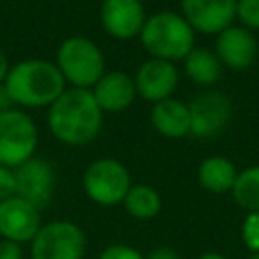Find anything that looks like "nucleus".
Listing matches in <instances>:
<instances>
[{"label":"nucleus","mask_w":259,"mask_h":259,"mask_svg":"<svg viewBox=\"0 0 259 259\" xmlns=\"http://www.w3.org/2000/svg\"><path fill=\"white\" fill-rule=\"evenodd\" d=\"M247 259H259V251H257V253H251Z\"/></svg>","instance_id":"nucleus-30"},{"label":"nucleus","mask_w":259,"mask_h":259,"mask_svg":"<svg viewBox=\"0 0 259 259\" xmlns=\"http://www.w3.org/2000/svg\"><path fill=\"white\" fill-rule=\"evenodd\" d=\"M182 16L194 32L219 34L237 18V0H180Z\"/></svg>","instance_id":"nucleus-12"},{"label":"nucleus","mask_w":259,"mask_h":259,"mask_svg":"<svg viewBox=\"0 0 259 259\" xmlns=\"http://www.w3.org/2000/svg\"><path fill=\"white\" fill-rule=\"evenodd\" d=\"M4 85L14 103L24 109L49 107L67 89L61 71L47 59H24L10 65Z\"/></svg>","instance_id":"nucleus-2"},{"label":"nucleus","mask_w":259,"mask_h":259,"mask_svg":"<svg viewBox=\"0 0 259 259\" xmlns=\"http://www.w3.org/2000/svg\"><path fill=\"white\" fill-rule=\"evenodd\" d=\"M146 18L148 16L142 0H101V26L109 36L117 40H130L134 36H140Z\"/></svg>","instance_id":"nucleus-10"},{"label":"nucleus","mask_w":259,"mask_h":259,"mask_svg":"<svg viewBox=\"0 0 259 259\" xmlns=\"http://www.w3.org/2000/svg\"><path fill=\"white\" fill-rule=\"evenodd\" d=\"M91 93L103 113L125 111L136 99V83L125 71H105L101 79L91 87Z\"/></svg>","instance_id":"nucleus-15"},{"label":"nucleus","mask_w":259,"mask_h":259,"mask_svg":"<svg viewBox=\"0 0 259 259\" xmlns=\"http://www.w3.org/2000/svg\"><path fill=\"white\" fill-rule=\"evenodd\" d=\"M237 18L249 30H259V0H237Z\"/></svg>","instance_id":"nucleus-22"},{"label":"nucleus","mask_w":259,"mask_h":259,"mask_svg":"<svg viewBox=\"0 0 259 259\" xmlns=\"http://www.w3.org/2000/svg\"><path fill=\"white\" fill-rule=\"evenodd\" d=\"M237 166L233 160L225 156H210L200 162L198 166V182L204 190L212 194H225L231 192L235 180H237Z\"/></svg>","instance_id":"nucleus-17"},{"label":"nucleus","mask_w":259,"mask_h":259,"mask_svg":"<svg viewBox=\"0 0 259 259\" xmlns=\"http://www.w3.org/2000/svg\"><path fill=\"white\" fill-rule=\"evenodd\" d=\"M8 71H10V63H8V57H6L4 49L0 47V83H4V79H6Z\"/></svg>","instance_id":"nucleus-28"},{"label":"nucleus","mask_w":259,"mask_h":259,"mask_svg":"<svg viewBox=\"0 0 259 259\" xmlns=\"http://www.w3.org/2000/svg\"><path fill=\"white\" fill-rule=\"evenodd\" d=\"M241 237L249 251H259V212H247L241 225Z\"/></svg>","instance_id":"nucleus-21"},{"label":"nucleus","mask_w":259,"mask_h":259,"mask_svg":"<svg viewBox=\"0 0 259 259\" xmlns=\"http://www.w3.org/2000/svg\"><path fill=\"white\" fill-rule=\"evenodd\" d=\"M16 186H14V170L8 166L0 164V202L14 196Z\"/></svg>","instance_id":"nucleus-24"},{"label":"nucleus","mask_w":259,"mask_h":259,"mask_svg":"<svg viewBox=\"0 0 259 259\" xmlns=\"http://www.w3.org/2000/svg\"><path fill=\"white\" fill-rule=\"evenodd\" d=\"M99 259H146V255L132 245L115 243V245H107L99 253Z\"/></svg>","instance_id":"nucleus-23"},{"label":"nucleus","mask_w":259,"mask_h":259,"mask_svg":"<svg viewBox=\"0 0 259 259\" xmlns=\"http://www.w3.org/2000/svg\"><path fill=\"white\" fill-rule=\"evenodd\" d=\"M140 42L154 59L172 63L184 61V57L194 49V30L182 14L162 10L146 18L140 32Z\"/></svg>","instance_id":"nucleus-3"},{"label":"nucleus","mask_w":259,"mask_h":259,"mask_svg":"<svg viewBox=\"0 0 259 259\" xmlns=\"http://www.w3.org/2000/svg\"><path fill=\"white\" fill-rule=\"evenodd\" d=\"M196 259H227L225 255H221V253H214V251H208V253H202L200 257H196Z\"/></svg>","instance_id":"nucleus-29"},{"label":"nucleus","mask_w":259,"mask_h":259,"mask_svg":"<svg viewBox=\"0 0 259 259\" xmlns=\"http://www.w3.org/2000/svg\"><path fill=\"white\" fill-rule=\"evenodd\" d=\"M38 146V130L24 109H8L0 113V164L16 168L34 156Z\"/></svg>","instance_id":"nucleus-6"},{"label":"nucleus","mask_w":259,"mask_h":259,"mask_svg":"<svg viewBox=\"0 0 259 259\" xmlns=\"http://www.w3.org/2000/svg\"><path fill=\"white\" fill-rule=\"evenodd\" d=\"M190 134L200 140L219 136L231 121L233 103L221 91H204L188 103Z\"/></svg>","instance_id":"nucleus-9"},{"label":"nucleus","mask_w":259,"mask_h":259,"mask_svg":"<svg viewBox=\"0 0 259 259\" xmlns=\"http://www.w3.org/2000/svg\"><path fill=\"white\" fill-rule=\"evenodd\" d=\"M22 245L8 241V239H0V259H22Z\"/></svg>","instance_id":"nucleus-25"},{"label":"nucleus","mask_w":259,"mask_h":259,"mask_svg":"<svg viewBox=\"0 0 259 259\" xmlns=\"http://www.w3.org/2000/svg\"><path fill=\"white\" fill-rule=\"evenodd\" d=\"M14 107H16V103H14L12 95L8 93L6 85L0 83V113H4V111H8V109H14Z\"/></svg>","instance_id":"nucleus-27"},{"label":"nucleus","mask_w":259,"mask_h":259,"mask_svg":"<svg viewBox=\"0 0 259 259\" xmlns=\"http://www.w3.org/2000/svg\"><path fill=\"white\" fill-rule=\"evenodd\" d=\"M146 259H182V257L172 247H156L146 255Z\"/></svg>","instance_id":"nucleus-26"},{"label":"nucleus","mask_w":259,"mask_h":259,"mask_svg":"<svg viewBox=\"0 0 259 259\" xmlns=\"http://www.w3.org/2000/svg\"><path fill=\"white\" fill-rule=\"evenodd\" d=\"M40 229V210L20 196L0 202V239L14 243H30Z\"/></svg>","instance_id":"nucleus-13"},{"label":"nucleus","mask_w":259,"mask_h":259,"mask_svg":"<svg viewBox=\"0 0 259 259\" xmlns=\"http://www.w3.org/2000/svg\"><path fill=\"white\" fill-rule=\"evenodd\" d=\"M132 184L130 170L115 158L93 160L83 172V190L87 198L99 206L121 204Z\"/></svg>","instance_id":"nucleus-5"},{"label":"nucleus","mask_w":259,"mask_h":259,"mask_svg":"<svg viewBox=\"0 0 259 259\" xmlns=\"http://www.w3.org/2000/svg\"><path fill=\"white\" fill-rule=\"evenodd\" d=\"M214 55L225 67L243 71L259 59V45L249 28L231 24L217 34Z\"/></svg>","instance_id":"nucleus-14"},{"label":"nucleus","mask_w":259,"mask_h":259,"mask_svg":"<svg viewBox=\"0 0 259 259\" xmlns=\"http://www.w3.org/2000/svg\"><path fill=\"white\" fill-rule=\"evenodd\" d=\"M87 239L83 229L73 221H51L40 225L30 241L32 259H83Z\"/></svg>","instance_id":"nucleus-7"},{"label":"nucleus","mask_w":259,"mask_h":259,"mask_svg":"<svg viewBox=\"0 0 259 259\" xmlns=\"http://www.w3.org/2000/svg\"><path fill=\"white\" fill-rule=\"evenodd\" d=\"M65 83L79 89H91L105 73V59L101 49L87 36L75 34L61 40L55 59Z\"/></svg>","instance_id":"nucleus-4"},{"label":"nucleus","mask_w":259,"mask_h":259,"mask_svg":"<svg viewBox=\"0 0 259 259\" xmlns=\"http://www.w3.org/2000/svg\"><path fill=\"white\" fill-rule=\"evenodd\" d=\"M178 69L172 61L150 57L138 67L134 75L136 93L146 101L158 103L172 97L178 87Z\"/></svg>","instance_id":"nucleus-11"},{"label":"nucleus","mask_w":259,"mask_h":259,"mask_svg":"<svg viewBox=\"0 0 259 259\" xmlns=\"http://www.w3.org/2000/svg\"><path fill=\"white\" fill-rule=\"evenodd\" d=\"M150 121L154 130L170 140H180L190 134V111L188 103L168 97L164 101H158L152 105Z\"/></svg>","instance_id":"nucleus-16"},{"label":"nucleus","mask_w":259,"mask_h":259,"mask_svg":"<svg viewBox=\"0 0 259 259\" xmlns=\"http://www.w3.org/2000/svg\"><path fill=\"white\" fill-rule=\"evenodd\" d=\"M51 134L67 146L91 144L103 125V111L99 109L91 89L67 87L47 111Z\"/></svg>","instance_id":"nucleus-1"},{"label":"nucleus","mask_w":259,"mask_h":259,"mask_svg":"<svg viewBox=\"0 0 259 259\" xmlns=\"http://www.w3.org/2000/svg\"><path fill=\"white\" fill-rule=\"evenodd\" d=\"M12 170H14L16 196L30 202L38 210L51 204L55 196V186H57V174L51 162L32 156Z\"/></svg>","instance_id":"nucleus-8"},{"label":"nucleus","mask_w":259,"mask_h":259,"mask_svg":"<svg viewBox=\"0 0 259 259\" xmlns=\"http://www.w3.org/2000/svg\"><path fill=\"white\" fill-rule=\"evenodd\" d=\"M184 73L196 85H214L223 75V63L208 49H192L184 57Z\"/></svg>","instance_id":"nucleus-18"},{"label":"nucleus","mask_w":259,"mask_h":259,"mask_svg":"<svg viewBox=\"0 0 259 259\" xmlns=\"http://www.w3.org/2000/svg\"><path fill=\"white\" fill-rule=\"evenodd\" d=\"M123 208L130 217L136 221H150L154 219L162 208V196L160 192L150 184H132L123 198Z\"/></svg>","instance_id":"nucleus-19"},{"label":"nucleus","mask_w":259,"mask_h":259,"mask_svg":"<svg viewBox=\"0 0 259 259\" xmlns=\"http://www.w3.org/2000/svg\"><path fill=\"white\" fill-rule=\"evenodd\" d=\"M231 194L235 202L247 212H259V164L249 166L237 174Z\"/></svg>","instance_id":"nucleus-20"}]
</instances>
